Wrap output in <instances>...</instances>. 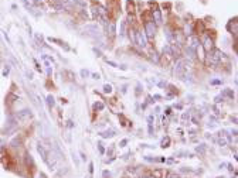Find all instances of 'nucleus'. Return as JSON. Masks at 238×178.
Returning <instances> with one entry per match:
<instances>
[{"instance_id": "obj_18", "label": "nucleus", "mask_w": 238, "mask_h": 178, "mask_svg": "<svg viewBox=\"0 0 238 178\" xmlns=\"http://www.w3.org/2000/svg\"><path fill=\"white\" fill-rule=\"evenodd\" d=\"M78 3H79V4H82V6H84V4H85V0H78Z\"/></svg>"}, {"instance_id": "obj_7", "label": "nucleus", "mask_w": 238, "mask_h": 178, "mask_svg": "<svg viewBox=\"0 0 238 178\" xmlns=\"http://www.w3.org/2000/svg\"><path fill=\"white\" fill-rule=\"evenodd\" d=\"M203 47H204V50L208 52V51H211L214 48V44H213V40L210 38V37H206V40H204V44H203Z\"/></svg>"}, {"instance_id": "obj_6", "label": "nucleus", "mask_w": 238, "mask_h": 178, "mask_svg": "<svg viewBox=\"0 0 238 178\" xmlns=\"http://www.w3.org/2000/svg\"><path fill=\"white\" fill-rule=\"evenodd\" d=\"M218 144H220L221 147L228 144V137H227V134H225V132H220V134H218Z\"/></svg>"}, {"instance_id": "obj_17", "label": "nucleus", "mask_w": 238, "mask_h": 178, "mask_svg": "<svg viewBox=\"0 0 238 178\" xmlns=\"http://www.w3.org/2000/svg\"><path fill=\"white\" fill-rule=\"evenodd\" d=\"M126 143H128V140H122V143H121V146H125Z\"/></svg>"}, {"instance_id": "obj_2", "label": "nucleus", "mask_w": 238, "mask_h": 178, "mask_svg": "<svg viewBox=\"0 0 238 178\" xmlns=\"http://www.w3.org/2000/svg\"><path fill=\"white\" fill-rule=\"evenodd\" d=\"M145 33L148 38H153L156 33V24L153 21H146L145 23Z\"/></svg>"}, {"instance_id": "obj_15", "label": "nucleus", "mask_w": 238, "mask_h": 178, "mask_svg": "<svg viewBox=\"0 0 238 178\" xmlns=\"http://www.w3.org/2000/svg\"><path fill=\"white\" fill-rule=\"evenodd\" d=\"M48 105H50V106H54V99H53V96H48Z\"/></svg>"}, {"instance_id": "obj_9", "label": "nucleus", "mask_w": 238, "mask_h": 178, "mask_svg": "<svg viewBox=\"0 0 238 178\" xmlns=\"http://www.w3.org/2000/svg\"><path fill=\"white\" fill-rule=\"evenodd\" d=\"M115 33H116L115 23H111V24H109V36H111V37H113V36H115Z\"/></svg>"}, {"instance_id": "obj_4", "label": "nucleus", "mask_w": 238, "mask_h": 178, "mask_svg": "<svg viewBox=\"0 0 238 178\" xmlns=\"http://www.w3.org/2000/svg\"><path fill=\"white\" fill-rule=\"evenodd\" d=\"M187 43H188V48L196 50V48L198 47V44H200V41H198V36H190L187 38Z\"/></svg>"}, {"instance_id": "obj_19", "label": "nucleus", "mask_w": 238, "mask_h": 178, "mask_svg": "<svg viewBox=\"0 0 238 178\" xmlns=\"http://www.w3.org/2000/svg\"><path fill=\"white\" fill-rule=\"evenodd\" d=\"M143 178H155L153 175H148V177H143Z\"/></svg>"}, {"instance_id": "obj_11", "label": "nucleus", "mask_w": 238, "mask_h": 178, "mask_svg": "<svg viewBox=\"0 0 238 178\" xmlns=\"http://www.w3.org/2000/svg\"><path fill=\"white\" fill-rule=\"evenodd\" d=\"M166 178H180V175H179V174H176V172H169Z\"/></svg>"}, {"instance_id": "obj_3", "label": "nucleus", "mask_w": 238, "mask_h": 178, "mask_svg": "<svg viewBox=\"0 0 238 178\" xmlns=\"http://www.w3.org/2000/svg\"><path fill=\"white\" fill-rule=\"evenodd\" d=\"M221 58H223V52H221L220 50H214L213 52L208 55V61L211 62L213 65H216V64H218L221 61Z\"/></svg>"}, {"instance_id": "obj_14", "label": "nucleus", "mask_w": 238, "mask_h": 178, "mask_svg": "<svg viewBox=\"0 0 238 178\" xmlns=\"http://www.w3.org/2000/svg\"><path fill=\"white\" fill-rule=\"evenodd\" d=\"M94 107H95V109H98V110H102V109H104V105H102V103H95Z\"/></svg>"}, {"instance_id": "obj_13", "label": "nucleus", "mask_w": 238, "mask_h": 178, "mask_svg": "<svg viewBox=\"0 0 238 178\" xmlns=\"http://www.w3.org/2000/svg\"><path fill=\"white\" fill-rule=\"evenodd\" d=\"M104 92H105V93H111V92H112L111 85H105V86H104Z\"/></svg>"}, {"instance_id": "obj_12", "label": "nucleus", "mask_w": 238, "mask_h": 178, "mask_svg": "<svg viewBox=\"0 0 238 178\" xmlns=\"http://www.w3.org/2000/svg\"><path fill=\"white\" fill-rule=\"evenodd\" d=\"M113 136V132L112 130H109V132H105V133H102V137H112Z\"/></svg>"}, {"instance_id": "obj_10", "label": "nucleus", "mask_w": 238, "mask_h": 178, "mask_svg": "<svg viewBox=\"0 0 238 178\" xmlns=\"http://www.w3.org/2000/svg\"><path fill=\"white\" fill-rule=\"evenodd\" d=\"M169 143H170V139H169V137L163 139V141H162V147H163V149H164V147H169Z\"/></svg>"}, {"instance_id": "obj_1", "label": "nucleus", "mask_w": 238, "mask_h": 178, "mask_svg": "<svg viewBox=\"0 0 238 178\" xmlns=\"http://www.w3.org/2000/svg\"><path fill=\"white\" fill-rule=\"evenodd\" d=\"M187 62L186 61H183V60H179L176 62V67H174V75L176 76H179V78H181L184 75V72H186V69H187Z\"/></svg>"}, {"instance_id": "obj_16", "label": "nucleus", "mask_w": 238, "mask_h": 178, "mask_svg": "<svg viewBox=\"0 0 238 178\" xmlns=\"http://www.w3.org/2000/svg\"><path fill=\"white\" fill-rule=\"evenodd\" d=\"M153 120H155L153 116H149V117H148V122H149V125H150V126H152V123H153Z\"/></svg>"}, {"instance_id": "obj_5", "label": "nucleus", "mask_w": 238, "mask_h": 178, "mask_svg": "<svg viewBox=\"0 0 238 178\" xmlns=\"http://www.w3.org/2000/svg\"><path fill=\"white\" fill-rule=\"evenodd\" d=\"M135 44H137L139 47H146V38H145V36L142 34V33H136L135 34Z\"/></svg>"}, {"instance_id": "obj_8", "label": "nucleus", "mask_w": 238, "mask_h": 178, "mask_svg": "<svg viewBox=\"0 0 238 178\" xmlns=\"http://www.w3.org/2000/svg\"><path fill=\"white\" fill-rule=\"evenodd\" d=\"M153 18H155L156 24H162V14H160V10L156 9V10L153 11Z\"/></svg>"}]
</instances>
